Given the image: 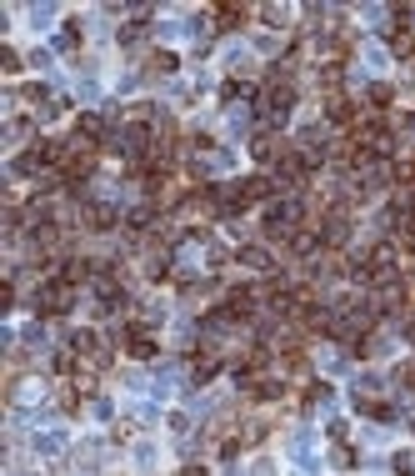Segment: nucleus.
<instances>
[{
	"label": "nucleus",
	"mask_w": 415,
	"mask_h": 476,
	"mask_svg": "<svg viewBox=\"0 0 415 476\" xmlns=\"http://www.w3.org/2000/svg\"><path fill=\"white\" fill-rule=\"evenodd\" d=\"M40 391H45V386H40V381H30V376H25V381H16V401H40Z\"/></svg>",
	"instance_id": "nucleus-5"
},
{
	"label": "nucleus",
	"mask_w": 415,
	"mask_h": 476,
	"mask_svg": "<svg viewBox=\"0 0 415 476\" xmlns=\"http://www.w3.org/2000/svg\"><path fill=\"white\" fill-rule=\"evenodd\" d=\"M241 266H251V271H275V261H270V251L246 246V251H241Z\"/></svg>",
	"instance_id": "nucleus-2"
},
{
	"label": "nucleus",
	"mask_w": 415,
	"mask_h": 476,
	"mask_svg": "<svg viewBox=\"0 0 415 476\" xmlns=\"http://www.w3.org/2000/svg\"><path fill=\"white\" fill-rule=\"evenodd\" d=\"M390 50L395 56H415V35L410 30H390Z\"/></svg>",
	"instance_id": "nucleus-4"
},
{
	"label": "nucleus",
	"mask_w": 415,
	"mask_h": 476,
	"mask_svg": "<svg viewBox=\"0 0 415 476\" xmlns=\"http://www.w3.org/2000/svg\"><path fill=\"white\" fill-rule=\"evenodd\" d=\"M35 306H40L45 316H50V311H55V316H61V311H71V306H76V281H66V276H50V286L35 296Z\"/></svg>",
	"instance_id": "nucleus-1"
},
{
	"label": "nucleus",
	"mask_w": 415,
	"mask_h": 476,
	"mask_svg": "<svg viewBox=\"0 0 415 476\" xmlns=\"http://www.w3.org/2000/svg\"><path fill=\"white\" fill-rule=\"evenodd\" d=\"M131 351H136L140 361H150V356H155V341H150V336H136V341H131Z\"/></svg>",
	"instance_id": "nucleus-8"
},
{
	"label": "nucleus",
	"mask_w": 415,
	"mask_h": 476,
	"mask_svg": "<svg viewBox=\"0 0 415 476\" xmlns=\"http://www.w3.org/2000/svg\"><path fill=\"white\" fill-rule=\"evenodd\" d=\"M265 20H270V25H285V20H290V11H280V6H270V11H265Z\"/></svg>",
	"instance_id": "nucleus-9"
},
{
	"label": "nucleus",
	"mask_w": 415,
	"mask_h": 476,
	"mask_svg": "<svg viewBox=\"0 0 415 476\" xmlns=\"http://www.w3.org/2000/svg\"><path fill=\"white\" fill-rule=\"evenodd\" d=\"M76 35H80V30H76V25H66V30H61V50H76Z\"/></svg>",
	"instance_id": "nucleus-10"
},
{
	"label": "nucleus",
	"mask_w": 415,
	"mask_h": 476,
	"mask_svg": "<svg viewBox=\"0 0 415 476\" xmlns=\"http://www.w3.org/2000/svg\"><path fill=\"white\" fill-rule=\"evenodd\" d=\"M241 20H246V11H235V6H225V11H220V30H235Z\"/></svg>",
	"instance_id": "nucleus-7"
},
{
	"label": "nucleus",
	"mask_w": 415,
	"mask_h": 476,
	"mask_svg": "<svg viewBox=\"0 0 415 476\" xmlns=\"http://www.w3.org/2000/svg\"><path fill=\"white\" fill-rule=\"evenodd\" d=\"M76 136H85V141L95 145V141L105 136V121H100V116H80V126H76Z\"/></svg>",
	"instance_id": "nucleus-3"
},
{
	"label": "nucleus",
	"mask_w": 415,
	"mask_h": 476,
	"mask_svg": "<svg viewBox=\"0 0 415 476\" xmlns=\"http://www.w3.org/2000/svg\"><path fill=\"white\" fill-rule=\"evenodd\" d=\"M175 66H181V61L165 56V50H160V56H150V76H165V71H175Z\"/></svg>",
	"instance_id": "nucleus-6"
}]
</instances>
